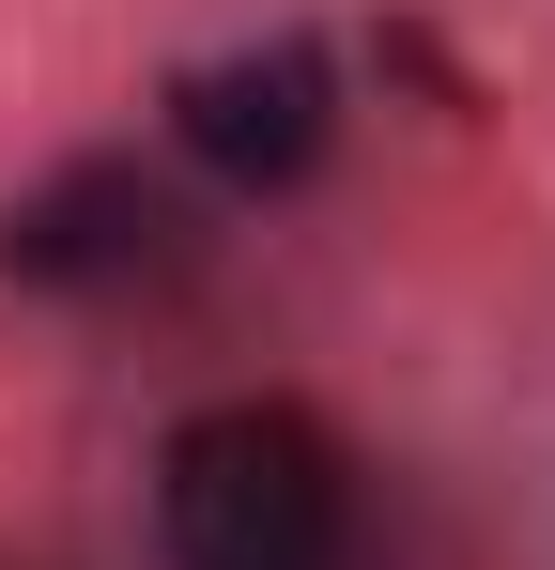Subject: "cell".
<instances>
[{"label": "cell", "mask_w": 555, "mask_h": 570, "mask_svg": "<svg viewBox=\"0 0 555 570\" xmlns=\"http://www.w3.org/2000/svg\"><path fill=\"white\" fill-rule=\"evenodd\" d=\"M155 556L171 570H356V448L309 401H201L155 448Z\"/></svg>", "instance_id": "6da1fadb"}, {"label": "cell", "mask_w": 555, "mask_h": 570, "mask_svg": "<svg viewBox=\"0 0 555 570\" xmlns=\"http://www.w3.org/2000/svg\"><path fill=\"white\" fill-rule=\"evenodd\" d=\"M171 247H185V216H171V186H139V155H78V170H47L0 216V263L31 293H124Z\"/></svg>", "instance_id": "3957f363"}, {"label": "cell", "mask_w": 555, "mask_h": 570, "mask_svg": "<svg viewBox=\"0 0 555 570\" xmlns=\"http://www.w3.org/2000/svg\"><path fill=\"white\" fill-rule=\"evenodd\" d=\"M171 139H185V170H216V186H309L324 139H340V62L309 31L216 47V62L171 78Z\"/></svg>", "instance_id": "7a4b0ae2"}]
</instances>
